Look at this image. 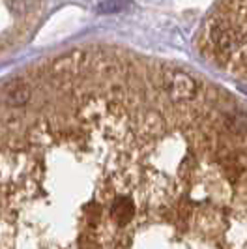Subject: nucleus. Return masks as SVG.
Wrapping results in <instances>:
<instances>
[{"mask_svg": "<svg viewBox=\"0 0 247 249\" xmlns=\"http://www.w3.org/2000/svg\"><path fill=\"white\" fill-rule=\"evenodd\" d=\"M204 49L219 68L247 85V0H221L206 25Z\"/></svg>", "mask_w": 247, "mask_h": 249, "instance_id": "obj_1", "label": "nucleus"}]
</instances>
